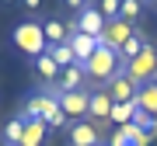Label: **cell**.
I'll return each instance as SVG.
<instances>
[{
  "label": "cell",
  "mask_w": 157,
  "mask_h": 146,
  "mask_svg": "<svg viewBox=\"0 0 157 146\" xmlns=\"http://www.w3.org/2000/svg\"><path fill=\"white\" fill-rule=\"evenodd\" d=\"M133 101L140 104V111L157 115V84H143L140 90H136V97H133Z\"/></svg>",
  "instance_id": "2e32d148"
},
{
  "label": "cell",
  "mask_w": 157,
  "mask_h": 146,
  "mask_svg": "<svg viewBox=\"0 0 157 146\" xmlns=\"http://www.w3.org/2000/svg\"><path fill=\"white\" fill-rule=\"evenodd\" d=\"M154 4H157V0H154Z\"/></svg>",
  "instance_id": "83f0119b"
},
{
  "label": "cell",
  "mask_w": 157,
  "mask_h": 146,
  "mask_svg": "<svg viewBox=\"0 0 157 146\" xmlns=\"http://www.w3.org/2000/svg\"><path fill=\"white\" fill-rule=\"evenodd\" d=\"M0 4H17V0H0Z\"/></svg>",
  "instance_id": "d4e9b609"
},
{
  "label": "cell",
  "mask_w": 157,
  "mask_h": 146,
  "mask_svg": "<svg viewBox=\"0 0 157 146\" xmlns=\"http://www.w3.org/2000/svg\"><path fill=\"white\" fill-rule=\"evenodd\" d=\"M45 56L56 63L59 70H67V66H73V63H77V59H73V49H70L67 42H63V45H45Z\"/></svg>",
  "instance_id": "e0dca14e"
},
{
  "label": "cell",
  "mask_w": 157,
  "mask_h": 146,
  "mask_svg": "<svg viewBox=\"0 0 157 146\" xmlns=\"http://www.w3.org/2000/svg\"><path fill=\"white\" fill-rule=\"evenodd\" d=\"M84 73H87L91 80H101V84H108L112 77H119V73H122V56H119L115 49H108V45H98L94 56L84 63Z\"/></svg>",
  "instance_id": "7a4b0ae2"
},
{
  "label": "cell",
  "mask_w": 157,
  "mask_h": 146,
  "mask_svg": "<svg viewBox=\"0 0 157 146\" xmlns=\"http://www.w3.org/2000/svg\"><path fill=\"white\" fill-rule=\"evenodd\" d=\"M70 28H73V31H80V35H91V38H101V28H105V17H101L98 4H84V7H80L77 14H73Z\"/></svg>",
  "instance_id": "5b68a950"
},
{
  "label": "cell",
  "mask_w": 157,
  "mask_h": 146,
  "mask_svg": "<svg viewBox=\"0 0 157 146\" xmlns=\"http://www.w3.org/2000/svg\"><path fill=\"white\" fill-rule=\"evenodd\" d=\"M143 11H147V0H122L119 17H122V21H129V24H136V21L143 17Z\"/></svg>",
  "instance_id": "ffe728a7"
},
{
  "label": "cell",
  "mask_w": 157,
  "mask_h": 146,
  "mask_svg": "<svg viewBox=\"0 0 157 146\" xmlns=\"http://www.w3.org/2000/svg\"><path fill=\"white\" fill-rule=\"evenodd\" d=\"M147 45H150V42H147L140 31H133V38H129V42L122 45V49H119V56H122V63H129V59H136V56H140Z\"/></svg>",
  "instance_id": "d6986e66"
},
{
  "label": "cell",
  "mask_w": 157,
  "mask_h": 146,
  "mask_svg": "<svg viewBox=\"0 0 157 146\" xmlns=\"http://www.w3.org/2000/svg\"><path fill=\"white\" fill-rule=\"evenodd\" d=\"M21 132H25V118L17 115V118H11V122L4 125V143L17 146V143H21Z\"/></svg>",
  "instance_id": "44dd1931"
},
{
  "label": "cell",
  "mask_w": 157,
  "mask_h": 146,
  "mask_svg": "<svg viewBox=\"0 0 157 146\" xmlns=\"http://www.w3.org/2000/svg\"><path fill=\"white\" fill-rule=\"evenodd\" d=\"M4 146H11V143H4Z\"/></svg>",
  "instance_id": "4316f807"
},
{
  "label": "cell",
  "mask_w": 157,
  "mask_h": 146,
  "mask_svg": "<svg viewBox=\"0 0 157 146\" xmlns=\"http://www.w3.org/2000/svg\"><path fill=\"white\" fill-rule=\"evenodd\" d=\"M21 7H25V11H39L42 0H21Z\"/></svg>",
  "instance_id": "603a6c76"
},
{
  "label": "cell",
  "mask_w": 157,
  "mask_h": 146,
  "mask_svg": "<svg viewBox=\"0 0 157 146\" xmlns=\"http://www.w3.org/2000/svg\"><path fill=\"white\" fill-rule=\"evenodd\" d=\"M105 143H108V146H147V143H150V136L140 132L133 122H129V125H122V129H115Z\"/></svg>",
  "instance_id": "30bf717a"
},
{
  "label": "cell",
  "mask_w": 157,
  "mask_h": 146,
  "mask_svg": "<svg viewBox=\"0 0 157 146\" xmlns=\"http://www.w3.org/2000/svg\"><path fill=\"white\" fill-rule=\"evenodd\" d=\"M42 31H45V42H49V45H63L70 38V24L59 21V17H49V21L42 24Z\"/></svg>",
  "instance_id": "5bb4252c"
},
{
  "label": "cell",
  "mask_w": 157,
  "mask_h": 146,
  "mask_svg": "<svg viewBox=\"0 0 157 146\" xmlns=\"http://www.w3.org/2000/svg\"><path fill=\"white\" fill-rule=\"evenodd\" d=\"M98 11H101V17H105V21H115L119 11H122V0H101Z\"/></svg>",
  "instance_id": "7402d4cb"
},
{
  "label": "cell",
  "mask_w": 157,
  "mask_h": 146,
  "mask_svg": "<svg viewBox=\"0 0 157 146\" xmlns=\"http://www.w3.org/2000/svg\"><path fill=\"white\" fill-rule=\"evenodd\" d=\"M101 146H108V143H101Z\"/></svg>",
  "instance_id": "484cf974"
},
{
  "label": "cell",
  "mask_w": 157,
  "mask_h": 146,
  "mask_svg": "<svg viewBox=\"0 0 157 146\" xmlns=\"http://www.w3.org/2000/svg\"><path fill=\"white\" fill-rule=\"evenodd\" d=\"M133 24H129V21H122V17H115V21H105V28H101V45H108V49H122V45L129 42V38H133Z\"/></svg>",
  "instance_id": "8992f818"
},
{
  "label": "cell",
  "mask_w": 157,
  "mask_h": 146,
  "mask_svg": "<svg viewBox=\"0 0 157 146\" xmlns=\"http://www.w3.org/2000/svg\"><path fill=\"white\" fill-rule=\"evenodd\" d=\"M122 73L133 80L136 87H143V84H157V49H154V45H147V49H143L136 59L122 63Z\"/></svg>",
  "instance_id": "3957f363"
},
{
  "label": "cell",
  "mask_w": 157,
  "mask_h": 146,
  "mask_svg": "<svg viewBox=\"0 0 157 146\" xmlns=\"http://www.w3.org/2000/svg\"><path fill=\"white\" fill-rule=\"evenodd\" d=\"M101 132L94 129V122L80 118V122H70V146H101Z\"/></svg>",
  "instance_id": "52a82bcc"
},
{
  "label": "cell",
  "mask_w": 157,
  "mask_h": 146,
  "mask_svg": "<svg viewBox=\"0 0 157 146\" xmlns=\"http://www.w3.org/2000/svg\"><path fill=\"white\" fill-rule=\"evenodd\" d=\"M63 4H67V7H73V11H80V7H84V4H91V0H63Z\"/></svg>",
  "instance_id": "cb8c5ba5"
},
{
  "label": "cell",
  "mask_w": 157,
  "mask_h": 146,
  "mask_svg": "<svg viewBox=\"0 0 157 146\" xmlns=\"http://www.w3.org/2000/svg\"><path fill=\"white\" fill-rule=\"evenodd\" d=\"M140 111V104L136 101H129V104H112V115H108V122H115L119 129H122V125H129L133 122V115Z\"/></svg>",
  "instance_id": "ac0fdd59"
},
{
  "label": "cell",
  "mask_w": 157,
  "mask_h": 146,
  "mask_svg": "<svg viewBox=\"0 0 157 146\" xmlns=\"http://www.w3.org/2000/svg\"><path fill=\"white\" fill-rule=\"evenodd\" d=\"M52 97L59 101V111L73 118V122H80V118H87V97H91V90H56V87H45Z\"/></svg>",
  "instance_id": "277c9868"
},
{
  "label": "cell",
  "mask_w": 157,
  "mask_h": 146,
  "mask_svg": "<svg viewBox=\"0 0 157 146\" xmlns=\"http://www.w3.org/2000/svg\"><path fill=\"white\" fill-rule=\"evenodd\" d=\"M105 90H108V97H112L115 104H129V101L136 97V90H140V87H136L126 73H119V77H112V80L105 84Z\"/></svg>",
  "instance_id": "ba28073f"
},
{
  "label": "cell",
  "mask_w": 157,
  "mask_h": 146,
  "mask_svg": "<svg viewBox=\"0 0 157 146\" xmlns=\"http://www.w3.org/2000/svg\"><path fill=\"white\" fill-rule=\"evenodd\" d=\"M32 70H35V77H39L42 84H49V87H56V84H59V66H56L49 56H45V52L32 59Z\"/></svg>",
  "instance_id": "7c38bea8"
},
{
  "label": "cell",
  "mask_w": 157,
  "mask_h": 146,
  "mask_svg": "<svg viewBox=\"0 0 157 146\" xmlns=\"http://www.w3.org/2000/svg\"><path fill=\"white\" fill-rule=\"evenodd\" d=\"M45 122H39V118H32V122H25V132H21V143L17 146H42V139H45Z\"/></svg>",
  "instance_id": "9a60e30c"
},
{
  "label": "cell",
  "mask_w": 157,
  "mask_h": 146,
  "mask_svg": "<svg viewBox=\"0 0 157 146\" xmlns=\"http://www.w3.org/2000/svg\"><path fill=\"white\" fill-rule=\"evenodd\" d=\"M112 97H108V90L105 87H98V90H91V97H87V118H101L105 122L108 115H112Z\"/></svg>",
  "instance_id": "8fae6325"
},
{
  "label": "cell",
  "mask_w": 157,
  "mask_h": 146,
  "mask_svg": "<svg viewBox=\"0 0 157 146\" xmlns=\"http://www.w3.org/2000/svg\"><path fill=\"white\" fill-rule=\"evenodd\" d=\"M11 42L17 45V52H21L25 59L42 56V52H45V45H49L39 21H17V24H14V31H11Z\"/></svg>",
  "instance_id": "6da1fadb"
},
{
  "label": "cell",
  "mask_w": 157,
  "mask_h": 146,
  "mask_svg": "<svg viewBox=\"0 0 157 146\" xmlns=\"http://www.w3.org/2000/svg\"><path fill=\"white\" fill-rule=\"evenodd\" d=\"M67 45H70V49H73V59H77L80 63V66H84V63L91 59V56H94V49H98V38H91V35H80V31H73L70 28V38H67Z\"/></svg>",
  "instance_id": "9c48e42d"
},
{
  "label": "cell",
  "mask_w": 157,
  "mask_h": 146,
  "mask_svg": "<svg viewBox=\"0 0 157 146\" xmlns=\"http://www.w3.org/2000/svg\"><path fill=\"white\" fill-rule=\"evenodd\" d=\"M84 80H87L84 66H80V63H73V66L59 70V84H56V90H84Z\"/></svg>",
  "instance_id": "4fadbf2b"
}]
</instances>
